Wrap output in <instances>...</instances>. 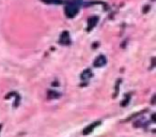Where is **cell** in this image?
I'll return each instance as SVG.
<instances>
[{
  "label": "cell",
  "mask_w": 156,
  "mask_h": 137,
  "mask_svg": "<svg viewBox=\"0 0 156 137\" xmlns=\"http://www.w3.org/2000/svg\"><path fill=\"white\" fill-rule=\"evenodd\" d=\"M83 3V0H67V5H65L64 13L69 18H73L79 12V7Z\"/></svg>",
  "instance_id": "6da1fadb"
},
{
  "label": "cell",
  "mask_w": 156,
  "mask_h": 137,
  "mask_svg": "<svg viewBox=\"0 0 156 137\" xmlns=\"http://www.w3.org/2000/svg\"><path fill=\"white\" fill-rule=\"evenodd\" d=\"M98 22V16H92V17H90L89 20H88V27H87V30H88V31H91L92 29H93L94 27L96 26Z\"/></svg>",
  "instance_id": "7a4b0ae2"
},
{
  "label": "cell",
  "mask_w": 156,
  "mask_h": 137,
  "mask_svg": "<svg viewBox=\"0 0 156 137\" xmlns=\"http://www.w3.org/2000/svg\"><path fill=\"white\" fill-rule=\"evenodd\" d=\"M106 64V57L103 56V55H101V56H98V58L95 59V61H94L93 65L96 67H104V65Z\"/></svg>",
  "instance_id": "3957f363"
},
{
  "label": "cell",
  "mask_w": 156,
  "mask_h": 137,
  "mask_svg": "<svg viewBox=\"0 0 156 137\" xmlns=\"http://www.w3.org/2000/svg\"><path fill=\"white\" fill-rule=\"evenodd\" d=\"M60 43L64 44V45H69V44L71 43V40H69V32H67V31H64V32L61 34Z\"/></svg>",
  "instance_id": "277c9868"
},
{
  "label": "cell",
  "mask_w": 156,
  "mask_h": 137,
  "mask_svg": "<svg viewBox=\"0 0 156 137\" xmlns=\"http://www.w3.org/2000/svg\"><path fill=\"white\" fill-rule=\"evenodd\" d=\"M98 124H100V122H94V123H92L90 126H88V128H85V131H83V134L87 135V134H89V133H91L92 131L94 130V128H96Z\"/></svg>",
  "instance_id": "5b68a950"
},
{
  "label": "cell",
  "mask_w": 156,
  "mask_h": 137,
  "mask_svg": "<svg viewBox=\"0 0 156 137\" xmlns=\"http://www.w3.org/2000/svg\"><path fill=\"white\" fill-rule=\"evenodd\" d=\"M91 76H92L91 70H89V69H88V70H86L85 72L81 74V79H83V81H85V79H89Z\"/></svg>",
  "instance_id": "8992f818"
},
{
  "label": "cell",
  "mask_w": 156,
  "mask_h": 137,
  "mask_svg": "<svg viewBox=\"0 0 156 137\" xmlns=\"http://www.w3.org/2000/svg\"><path fill=\"white\" fill-rule=\"evenodd\" d=\"M42 1L46 3H54V5H61L64 2L63 0H42Z\"/></svg>",
  "instance_id": "52a82bcc"
}]
</instances>
